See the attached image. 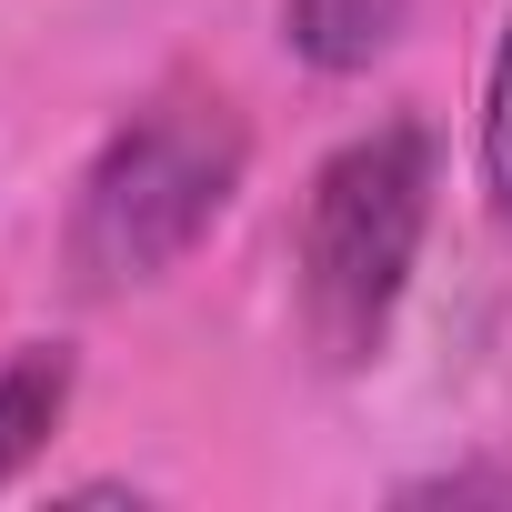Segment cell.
Segmentation results:
<instances>
[{
  "label": "cell",
  "mask_w": 512,
  "mask_h": 512,
  "mask_svg": "<svg viewBox=\"0 0 512 512\" xmlns=\"http://www.w3.org/2000/svg\"><path fill=\"white\" fill-rule=\"evenodd\" d=\"M251 181V121L181 81V91H151L81 171L71 191V221H61V262L81 292H151L161 272H181L191 251L221 231L231 191Z\"/></svg>",
  "instance_id": "cell-1"
},
{
  "label": "cell",
  "mask_w": 512,
  "mask_h": 512,
  "mask_svg": "<svg viewBox=\"0 0 512 512\" xmlns=\"http://www.w3.org/2000/svg\"><path fill=\"white\" fill-rule=\"evenodd\" d=\"M432 181H442V151L402 111L352 131L312 171L302 231H292V292H302V342L322 372L382 362L392 312H402L412 262H422V231H432Z\"/></svg>",
  "instance_id": "cell-2"
},
{
  "label": "cell",
  "mask_w": 512,
  "mask_h": 512,
  "mask_svg": "<svg viewBox=\"0 0 512 512\" xmlns=\"http://www.w3.org/2000/svg\"><path fill=\"white\" fill-rule=\"evenodd\" d=\"M482 191H492V211L512 221V11H502L492 81H482Z\"/></svg>",
  "instance_id": "cell-5"
},
{
  "label": "cell",
  "mask_w": 512,
  "mask_h": 512,
  "mask_svg": "<svg viewBox=\"0 0 512 512\" xmlns=\"http://www.w3.org/2000/svg\"><path fill=\"white\" fill-rule=\"evenodd\" d=\"M71 382H81L71 342H21L11 362H0V492L51 452V432L71 412Z\"/></svg>",
  "instance_id": "cell-3"
},
{
  "label": "cell",
  "mask_w": 512,
  "mask_h": 512,
  "mask_svg": "<svg viewBox=\"0 0 512 512\" xmlns=\"http://www.w3.org/2000/svg\"><path fill=\"white\" fill-rule=\"evenodd\" d=\"M482 492L512 502V472H422V482H402V502H482Z\"/></svg>",
  "instance_id": "cell-6"
},
{
  "label": "cell",
  "mask_w": 512,
  "mask_h": 512,
  "mask_svg": "<svg viewBox=\"0 0 512 512\" xmlns=\"http://www.w3.org/2000/svg\"><path fill=\"white\" fill-rule=\"evenodd\" d=\"M412 21V0H282V41L312 71H372Z\"/></svg>",
  "instance_id": "cell-4"
}]
</instances>
